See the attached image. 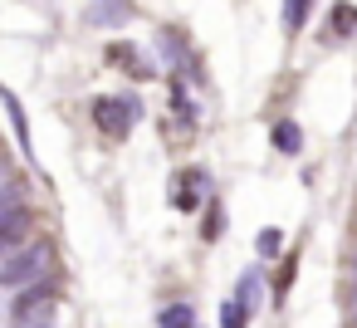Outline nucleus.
<instances>
[{
	"label": "nucleus",
	"instance_id": "1",
	"mask_svg": "<svg viewBox=\"0 0 357 328\" xmlns=\"http://www.w3.org/2000/svg\"><path fill=\"white\" fill-rule=\"evenodd\" d=\"M35 230V206H30V191L20 181H10L0 191V255H15V245H25Z\"/></svg>",
	"mask_w": 357,
	"mask_h": 328
},
{
	"label": "nucleus",
	"instance_id": "2",
	"mask_svg": "<svg viewBox=\"0 0 357 328\" xmlns=\"http://www.w3.org/2000/svg\"><path fill=\"white\" fill-rule=\"evenodd\" d=\"M50 245L45 240H30L25 250H15V255H6V260H0V284H6V289H25V284H35L45 269H50Z\"/></svg>",
	"mask_w": 357,
	"mask_h": 328
},
{
	"label": "nucleus",
	"instance_id": "3",
	"mask_svg": "<svg viewBox=\"0 0 357 328\" xmlns=\"http://www.w3.org/2000/svg\"><path fill=\"white\" fill-rule=\"evenodd\" d=\"M54 318H59V299L54 294H25L15 308H10V328H54Z\"/></svg>",
	"mask_w": 357,
	"mask_h": 328
},
{
	"label": "nucleus",
	"instance_id": "4",
	"mask_svg": "<svg viewBox=\"0 0 357 328\" xmlns=\"http://www.w3.org/2000/svg\"><path fill=\"white\" fill-rule=\"evenodd\" d=\"M93 118H98L103 133L128 137L132 123H137V98H98V103H93Z\"/></svg>",
	"mask_w": 357,
	"mask_h": 328
},
{
	"label": "nucleus",
	"instance_id": "5",
	"mask_svg": "<svg viewBox=\"0 0 357 328\" xmlns=\"http://www.w3.org/2000/svg\"><path fill=\"white\" fill-rule=\"evenodd\" d=\"M255 294H259V279L245 274L240 289L220 304V328H250V304H255Z\"/></svg>",
	"mask_w": 357,
	"mask_h": 328
},
{
	"label": "nucleus",
	"instance_id": "6",
	"mask_svg": "<svg viewBox=\"0 0 357 328\" xmlns=\"http://www.w3.org/2000/svg\"><path fill=\"white\" fill-rule=\"evenodd\" d=\"M89 20L93 25H128L132 20V6H128V0H98V6L89 10Z\"/></svg>",
	"mask_w": 357,
	"mask_h": 328
},
{
	"label": "nucleus",
	"instance_id": "7",
	"mask_svg": "<svg viewBox=\"0 0 357 328\" xmlns=\"http://www.w3.org/2000/svg\"><path fill=\"white\" fill-rule=\"evenodd\" d=\"M328 35H333V40H342V35H357V10H352V6H333Z\"/></svg>",
	"mask_w": 357,
	"mask_h": 328
},
{
	"label": "nucleus",
	"instance_id": "8",
	"mask_svg": "<svg viewBox=\"0 0 357 328\" xmlns=\"http://www.w3.org/2000/svg\"><path fill=\"white\" fill-rule=\"evenodd\" d=\"M157 323H162V328H196V308H191V304H172V308L157 313Z\"/></svg>",
	"mask_w": 357,
	"mask_h": 328
},
{
	"label": "nucleus",
	"instance_id": "9",
	"mask_svg": "<svg viewBox=\"0 0 357 328\" xmlns=\"http://www.w3.org/2000/svg\"><path fill=\"white\" fill-rule=\"evenodd\" d=\"M274 147H279V152H298V147H303L298 123H274Z\"/></svg>",
	"mask_w": 357,
	"mask_h": 328
},
{
	"label": "nucleus",
	"instance_id": "10",
	"mask_svg": "<svg viewBox=\"0 0 357 328\" xmlns=\"http://www.w3.org/2000/svg\"><path fill=\"white\" fill-rule=\"evenodd\" d=\"M308 6H313V0H284V30H289V35H298V30H303Z\"/></svg>",
	"mask_w": 357,
	"mask_h": 328
},
{
	"label": "nucleus",
	"instance_id": "11",
	"mask_svg": "<svg viewBox=\"0 0 357 328\" xmlns=\"http://www.w3.org/2000/svg\"><path fill=\"white\" fill-rule=\"evenodd\" d=\"M279 245H284V235L269 225V230H259V255H279Z\"/></svg>",
	"mask_w": 357,
	"mask_h": 328
},
{
	"label": "nucleus",
	"instance_id": "12",
	"mask_svg": "<svg viewBox=\"0 0 357 328\" xmlns=\"http://www.w3.org/2000/svg\"><path fill=\"white\" fill-rule=\"evenodd\" d=\"M0 181H6V162H0Z\"/></svg>",
	"mask_w": 357,
	"mask_h": 328
},
{
	"label": "nucleus",
	"instance_id": "13",
	"mask_svg": "<svg viewBox=\"0 0 357 328\" xmlns=\"http://www.w3.org/2000/svg\"><path fill=\"white\" fill-rule=\"evenodd\" d=\"M352 328H357V318H352Z\"/></svg>",
	"mask_w": 357,
	"mask_h": 328
}]
</instances>
